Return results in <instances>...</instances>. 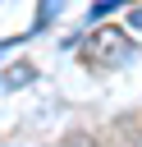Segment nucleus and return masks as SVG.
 Wrapping results in <instances>:
<instances>
[{
  "instance_id": "3",
  "label": "nucleus",
  "mask_w": 142,
  "mask_h": 147,
  "mask_svg": "<svg viewBox=\"0 0 142 147\" xmlns=\"http://www.w3.org/2000/svg\"><path fill=\"white\" fill-rule=\"evenodd\" d=\"M64 0H41V9H37V28H46L50 18H55V9H60Z\"/></svg>"
},
{
  "instance_id": "2",
  "label": "nucleus",
  "mask_w": 142,
  "mask_h": 147,
  "mask_svg": "<svg viewBox=\"0 0 142 147\" xmlns=\"http://www.w3.org/2000/svg\"><path fill=\"white\" fill-rule=\"evenodd\" d=\"M32 78H37V69H32V64H18V69L5 74V87H23V83H32Z\"/></svg>"
},
{
  "instance_id": "5",
  "label": "nucleus",
  "mask_w": 142,
  "mask_h": 147,
  "mask_svg": "<svg viewBox=\"0 0 142 147\" xmlns=\"http://www.w3.org/2000/svg\"><path fill=\"white\" fill-rule=\"evenodd\" d=\"M137 147H142V142H137Z\"/></svg>"
},
{
  "instance_id": "4",
  "label": "nucleus",
  "mask_w": 142,
  "mask_h": 147,
  "mask_svg": "<svg viewBox=\"0 0 142 147\" xmlns=\"http://www.w3.org/2000/svg\"><path fill=\"white\" fill-rule=\"evenodd\" d=\"M128 28H137V32H142V9H137V14L128 18Z\"/></svg>"
},
{
  "instance_id": "1",
  "label": "nucleus",
  "mask_w": 142,
  "mask_h": 147,
  "mask_svg": "<svg viewBox=\"0 0 142 147\" xmlns=\"http://www.w3.org/2000/svg\"><path fill=\"white\" fill-rule=\"evenodd\" d=\"M87 51H92V55H133L128 37H124V32H115V28L92 32V37H87Z\"/></svg>"
}]
</instances>
